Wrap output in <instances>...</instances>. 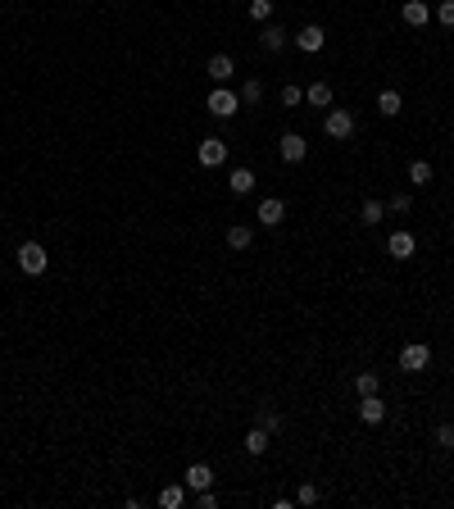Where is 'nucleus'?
I'll use <instances>...</instances> for the list:
<instances>
[{
  "instance_id": "f257e3e1",
  "label": "nucleus",
  "mask_w": 454,
  "mask_h": 509,
  "mask_svg": "<svg viewBox=\"0 0 454 509\" xmlns=\"http://www.w3.org/2000/svg\"><path fill=\"white\" fill-rule=\"evenodd\" d=\"M46 264H51V255H46L41 242H23V246H18V268H23L27 277H41Z\"/></svg>"
},
{
  "instance_id": "f03ea898",
  "label": "nucleus",
  "mask_w": 454,
  "mask_h": 509,
  "mask_svg": "<svg viewBox=\"0 0 454 509\" xmlns=\"http://www.w3.org/2000/svg\"><path fill=\"white\" fill-rule=\"evenodd\" d=\"M209 114H214V119H236L241 95L232 91V86H214V91H209Z\"/></svg>"
},
{
  "instance_id": "7ed1b4c3",
  "label": "nucleus",
  "mask_w": 454,
  "mask_h": 509,
  "mask_svg": "<svg viewBox=\"0 0 454 509\" xmlns=\"http://www.w3.org/2000/svg\"><path fill=\"white\" fill-rule=\"evenodd\" d=\"M323 132H327L332 141H350V137H354V114H350V110H327Z\"/></svg>"
},
{
  "instance_id": "20e7f679",
  "label": "nucleus",
  "mask_w": 454,
  "mask_h": 509,
  "mask_svg": "<svg viewBox=\"0 0 454 509\" xmlns=\"http://www.w3.org/2000/svg\"><path fill=\"white\" fill-rule=\"evenodd\" d=\"M427 364H432V345H427V341H409V345L400 350V369H404V373H422Z\"/></svg>"
},
{
  "instance_id": "39448f33",
  "label": "nucleus",
  "mask_w": 454,
  "mask_h": 509,
  "mask_svg": "<svg viewBox=\"0 0 454 509\" xmlns=\"http://www.w3.org/2000/svg\"><path fill=\"white\" fill-rule=\"evenodd\" d=\"M291 41H295V46H300V51H305V55H318V51H323V46H327V32H323V27H318V23H305V27H300V32H295V37H291Z\"/></svg>"
},
{
  "instance_id": "423d86ee",
  "label": "nucleus",
  "mask_w": 454,
  "mask_h": 509,
  "mask_svg": "<svg viewBox=\"0 0 454 509\" xmlns=\"http://www.w3.org/2000/svg\"><path fill=\"white\" fill-rule=\"evenodd\" d=\"M277 155H282L286 164H300V159L309 155V141L300 137V132H286V137L277 141Z\"/></svg>"
},
{
  "instance_id": "0eeeda50",
  "label": "nucleus",
  "mask_w": 454,
  "mask_h": 509,
  "mask_svg": "<svg viewBox=\"0 0 454 509\" xmlns=\"http://www.w3.org/2000/svg\"><path fill=\"white\" fill-rule=\"evenodd\" d=\"M196 155H200V164H205V168H218V164L227 159V141H223V137H205Z\"/></svg>"
},
{
  "instance_id": "6e6552de",
  "label": "nucleus",
  "mask_w": 454,
  "mask_h": 509,
  "mask_svg": "<svg viewBox=\"0 0 454 509\" xmlns=\"http://www.w3.org/2000/svg\"><path fill=\"white\" fill-rule=\"evenodd\" d=\"M386 251H391L395 259H413V255H418V237L400 227V232H391V237H386Z\"/></svg>"
},
{
  "instance_id": "1a4fd4ad",
  "label": "nucleus",
  "mask_w": 454,
  "mask_h": 509,
  "mask_svg": "<svg viewBox=\"0 0 454 509\" xmlns=\"http://www.w3.org/2000/svg\"><path fill=\"white\" fill-rule=\"evenodd\" d=\"M359 418L368 428H378V423H386V400L373 391V396H359Z\"/></svg>"
},
{
  "instance_id": "9d476101",
  "label": "nucleus",
  "mask_w": 454,
  "mask_h": 509,
  "mask_svg": "<svg viewBox=\"0 0 454 509\" xmlns=\"http://www.w3.org/2000/svg\"><path fill=\"white\" fill-rule=\"evenodd\" d=\"M400 18H404L409 27H427V23H432V5H427V0H404Z\"/></svg>"
},
{
  "instance_id": "9b49d317",
  "label": "nucleus",
  "mask_w": 454,
  "mask_h": 509,
  "mask_svg": "<svg viewBox=\"0 0 454 509\" xmlns=\"http://www.w3.org/2000/svg\"><path fill=\"white\" fill-rule=\"evenodd\" d=\"M259 223H264V227H277V223H282V218H286V205H282V200H277V196H264V200H259Z\"/></svg>"
},
{
  "instance_id": "f8f14e48",
  "label": "nucleus",
  "mask_w": 454,
  "mask_h": 509,
  "mask_svg": "<svg viewBox=\"0 0 454 509\" xmlns=\"http://www.w3.org/2000/svg\"><path fill=\"white\" fill-rule=\"evenodd\" d=\"M182 482H187V491H205V487H214V468L209 464H191L187 473H182Z\"/></svg>"
},
{
  "instance_id": "ddd939ff",
  "label": "nucleus",
  "mask_w": 454,
  "mask_h": 509,
  "mask_svg": "<svg viewBox=\"0 0 454 509\" xmlns=\"http://www.w3.org/2000/svg\"><path fill=\"white\" fill-rule=\"evenodd\" d=\"M205 73H209V78H214L218 86H227V82H232V73H236V64H232V55H214V60L205 64Z\"/></svg>"
},
{
  "instance_id": "4468645a",
  "label": "nucleus",
  "mask_w": 454,
  "mask_h": 509,
  "mask_svg": "<svg viewBox=\"0 0 454 509\" xmlns=\"http://www.w3.org/2000/svg\"><path fill=\"white\" fill-rule=\"evenodd\" d=\"M400 110H404V95L395 91V86H386V91L378 95V114H382V119H395Z\"/></svg>"
},
{
  "instance_id": "2eb2a0df",
  "label": "nucleus",
  "mask_w": 454,
  "mask_h": 509,
  "mask_svg": "<svg viewBox=\"0 0 454 509\" xmlns=\"http://www.w3.org/2000/svg\"><path fill=\"white\" fill-rule=\"evenodd\" d=\"M227 187H232V196H250V191H255V173H250V168H232L227 173Z\"/></svg>"
},
{
  "instance_id": "dca6fc26",
  "label": "nucleus",
  "mask_w": 454,
  "mask_h": 509,
  "mask_svg": "<svg viewBox=\"0 0 454 509\" xmlns=\"http://www.w3.org/2000/svg\"><path fill=\"white\" fill-rule=\"evenodd\" d=\"M268 446H273V432H264L259 423H255V428L246 432V455H264Z\"/></svg>"
},
{
  "instance_id": "f3484780",
  "label": "nucleus",
  "mask_w": 454,
  "mask_h": 509,
  "mask_svg": "<svg viewBox=\"0 0 454 509\" xmlns=\"http://www.w3.org/2000/svg\"><path fill=\"white\" fill-rule=\"evenodd\" d=\"M286 41H291V32L286 27H277V23H264V51H286Z\"/></svg>"
},
{
  "instance_id": "a211bd4d",
  "label": "nucleus",
  "mask_w": 454,
  "mask_h": 509,
  "mask_svg": "<svg viewBox=\"0 0 454 509\" xmlns=\"http://www.w3.org/2000/svg\"><path fill=\"white\" fill-rule=\"evenodd\" d=\"M182 505H187V482H173V487H163V491H159V509H182Z\"/></svg>"
},
{
  "instance_id": "6ab92c4d",
  "label": "nucleus",
  "mask_w": 454,
  "mask_h": 509,
  "mask_svg": "<svg viewBox=\"0 0 454 509\" xmlns=\"http://www.w3.org/2000/svg\"><path fill=\"white\" fill-rule=\"evenodd\" d=\"M305 100H309V105H318V110H332V86H327V82L305 86Z\"/></svg>"
},
{
  "instance_id": "aec40b11",
  "label": "nucleus",
  "mask_w": 454,
  "mask_h": 509,
  "mask_svg": "<svg viewBox=\"0 0 454 509\" xmlns=\"http://www.w3.org/2000/svg\"><path fill=\"white\" fill-rule=\"evenodd\" d=\"M255 423L277 437V432H282V414H277V409H268V405H259V409H255Z\"/></svg>"
},
{
  "instance_id": "412c9836",
  "label": "nucleus",
  "mask_w": 454,
  "mask_h": 509,
  "mask_svg": "<svg viewBox=\"0 0 454 509\" xmlns=\"http://www.w3.org/2000/svg\"><path fill=\"white\" fill-rule=\"evenodd\" d=\"M354 391H359V396H373V391H382V378H378V369H363L359 378H354Z\"/></svg>"
},
{
  "instance_id": "4be33fe9",
  "label": "nucleus",
  "mask_w": 454,
  "mask_h": 509,
  "mask_svg": "<svg viewBox=\"0 0 454 509\" xmlns=\"http://www.w3.org/2000/svg\"><path fill=\"white\" fill-rule=\"evenodd\" d=\"M236 95H241V105H259V100H264V82H259V78H246Z\"/></svg>"
},
{
  "instance_id": "5701e85b",
  "label": "nucleus",
  "mask_w": 454,
  "mask_h": 509,
  "mask_svg": "<svg viewBox=\"0 0 454 509\" xmlns=\"http://www.w3.org/2000/svg\"><path fill=\"white\" fill-rule=\"evenodd\" d=\"M250 237H255V232H250L246 223H232V227H227V246H232V251H246Z\"/></svg>"
},
{
  "instance_id": "b1692460",
  "label": "nucleus",
  "mask_w": 454,
  "mask_h": 509,
  "mask_svg": "<svg viewBox=\"0 0 454 509\" xmlns=\"http://www.w3.org/2000/svg\"><path fill=\"white\" fill-rule=\"evenodd\" d=\"M359 218H363V223H368V227H378V223H382V218H386V205H382V200H363V209H359Z\"/></svg>"
},
{
  "instance_id": "393cba45",
  "label": "nucleus",
  "mask_w": 454,
  "mask_h": 509,
  "mask_svg": "<svg viewBox=\"0 0 454 509\" xmlns=\"http://www.w3.org/2000/svg\"><path fill=\"white\" fill-rule=\"evenodd\" d=\"M409 182H413V187H427V182H432V164H427V159H413V164H409Z\"/></svg>"
},
{
  "instance_id": "a878e982",
  "label": "nucleus",
  "mask_w": 454,
  "mask_h": 509,
  "mask_svg": "<svg viewBox=\"0 0 454 509\" xmlns=\"http://www.w3.org/2000/svg\"><path fill=\"white\" fill-rule=\"evenodd\" d=\"M250 18H255V23H268V18H273V0H250Z\"/></svg>"
},
{
  "instance_id": "bb28decb",
  "label": "nucleus",
  "mask_w": 454,
  "mask_h": 509,
  "mask_svg": "<svg viewBox=\"0 0 454 509\" xmlns=\"http://www.w3.org/2000/svg\"><path fill=\"white\" fill-rule=\"evenodd\" d=\"M432 18H436L441 27H454V0H441V5L432 9Z\"/></svg>"
},
{
  "instance_id": "cd10ccee",
  "label": "nucleus",
  "mask_w": 454,
  "mask_h": 509,
  "mask_svg": "<svg viewBox=\"0 0 454 509\" xmlns=\"http://www.w3.org/2000/svg\"><path fill=\"white\" fill-rule=\"evenodd\" d=\"M300 100H305V91H300L295 82H286V86H282V105H286V110H295Z\"/></svg>"
},
{
  "instance_id": "c85d7f7f",
  "label": "nucleus",
  "mask_w": 454,
  "mask_h": 509,
  "mask_svg": "<svg viewBox=\"0 0 454 509\" xmlns=\"http://www.w3.org/2000/svg\"><path fill=\"white\" fill-rule=\"evenodd\" d=\"M318 496H323V491H318L314 482H305V487H300V496H295V505H318Z\"/></svg>"
},
{
  "instance_id": "c756f323",
  "label": "nucleus",
  "mask_w": 454,
  "mask_h": 509,
  "mask_svg": "<svg viewBox=\"0 0 454 509\" xmlns=\"http://www.w3.org/2000/svg\"><path fill=\"white\" fill-rule=\"evenodd\" d=\"M386 209H391V214H404V209H409V191H395V196L386 200Z\"/></svg>"
},
{
  "instance_id": "7c9ffc66",
  "label": "nucleus",
  "mask_w": 454,
  "mask_h": 509,
  "mask_svg": "<svg viewBox=\"0 0 454 509\" xmlns=\"http://www.w3.org/2000/svg\"><path fill=\"white\" fill-rule=\"evenodd\" d=\"M196 509H218V496H214V487H205V491H196Z\"/></svg>"
},
{
  "instance_id": "2f4dec72",
  "label": "nucleus",
  "mask_w": 454,
  "mask_h": 509,
  "mask_svg": "<svg viewBox=\"0 0 454 509\" xmlns=\"http://www.w3.org/2000/svg\"><path fill=\"white\" fill-rule=\"evenodd\" d=\"M436 441H441L446 450H454V428H450V423H441V428H436Z\"/></svg>"
}]
</instances>
